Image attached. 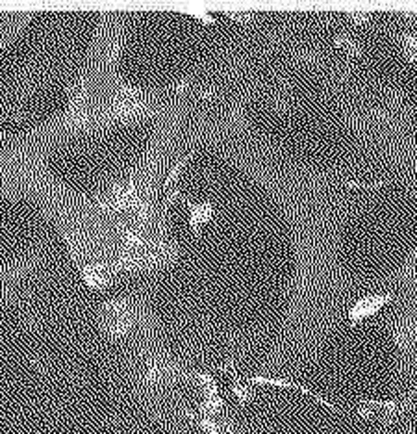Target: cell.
Masks as SVG:
<instances>
[{"label": "cell", "mask_w": 417, "mask_h": 434, "mask_svg": "<svg viewBox=\"0 0 417 434\" xmlns=\"http://www.w3.org/2000/svg\"><path fill=\"white\" fill-rule=\"evenodd\" d=\"M389 299H391V295H369V297H365V299L358 300L354 306L351 308V312H349L351 323L356 325L358 321L375 316L376 312L380 310Z\"/></svg>", "instance_id": "cell-1"}, {"label": "cell", "mask_w": 417, "mask_h": 434, "mask_svg": "<svg viewBox=\"0 0 417 434\" xmlns=\"http://www.w3.org/2000/svg\"><path fill=\"white\" fill-rule=\"evenodd\" d=\"M213 214V208L209 202H204V204H197V206H193L191 204V216H189V225L193 228V232H198L200 227L209 221V217Z\"/></svg>", "instance_id": "cell-2"}, {"label": "cell", "mask_w": 417, "mask_h": 434, "mask_svg": "<svg viewBox=\"0 0 417 434\" xmlns=\"http://www.w3.org/2000/svg\"><path fill=\"white\" fill-rule=\"evenodd\" d=\"M334 45L336 47H341L343 50H347L349 54H353V56H358L362 49H360V45L356 41H353L351 37H347V35H337L336 39H334Z\"/></svg>", "instance_id": "cell-3"}, {"label": "cell", "mask_w": 417, "mask_h": 434, "mask_svg": "<svg viewBox=\"0 0 417 434\" xmlns=\"http://www.w3.org/2000/svg\"><path fill=\"white\" fill-rule=\"evenodd\" d=\"M347 15H349L356 24H364V22L369 21V15L364 13V11H347Z\"/></svg>", "instance_id": "cell-4"}, {"label": "cell", "mask_w": 417, "mask_h": 434, "mask_svg": "<svg viewBox=\"0 0 417 434\" xmlns=\"http://www.w3.org/2000/svg\"><path fill=\"white\" fill-rule=\"evenodd\" d=\"M402 43L406 49H412V50L417 52V35H404L402 37Z\"/></svg>", "instance_id": "cell-5"}, {"label": "cell", "mask_w": 417, "mask_h": 434, "mask_svg": "<svg viewBox=\"0 0 417 434\" xmlns=\"http://www.w3.org/2000/svg\"><path fill=\"white\" fill-rule=\"evenodd\" d=\"M404 56H406V60H410V62H416L417 60V52L412 50V49H406V47H404Z\"/></svg>", "instance_id": "cell-6"}]
</instances>
